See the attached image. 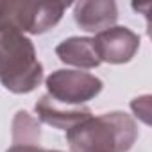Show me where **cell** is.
I'll return each mask as SVG.
<instances>
[{
  "label": "cell",
  "instance_id": "7",
  "mask_svg": "<svg viewBox=\"0 0 152 152\" xmlns=\"http://www.w3.org/2000/svg\"><path fill=\"white\" fill-rule=\"evenodd\" d=\"M73 18L86 32H102L115 27L118 7L113 0H83L73 6Z\"/></svg>",
  "mask_w": 152,
  "mask_h": 152
},
{
  "label": "cell",
  "instance_id": "6",
  "mask_svg": "<svg viewBox=\"0 0 152 152\" xmlns=\"http://www.w3.org/2000/svg\"><path fill=\"white\" fill-rule=\"evenodd\" d=\"M34 109L41 122L61 131H70L72 127L79 125L81 122L91 116V109L88 106H66L52 99L48 93L36 102Z\"/></svg>",
  "mask_w": 152,
  "mask_h": 152
},
{
  "label": "cell",
  "instance_id": "9",
  "mask_svg": "<svg viewBox=\"0 0 152 152\" xmlns=\"http://www.w3.org/2000/svg\"><path fill=\"white\" fill-rule=\"evenodd\" d=\"M41 131L36 118L27 111H18L13 122V141L15 145H36L39 143Z\"/></svg>",
  "mask_w": 152,
  "mask_h": 152
},
{
  "label": "cell",
  "instance_id": "10",
  "mask_svg": "<svg viewBox=\"0 0 152 152\" xmlns=\"http://www.w3.org/2000/svg\"><path fill=\"white\" fill-rule=\"evenodd\" d=\"M148 100H150V97L148 95H145V97H140V99H134L132 100V104H131V107H132V111L145 122V124H148V113H150V109H148Z\"/></svg>",
  "mask_w": 152,
  "mask_h": 152
},
{
  "label": "cell",
  "instance_id": "8",
  "mask_svg": "<svg viewBox=\"0 0 152 152\" xmlns=\"http://www.w3.org/2000/svg\"><path fill=\"white\" fill-rule=\"evenodd\" d=\"M56 54L63 63L77 68H97L100 64L93 38H68L56 47Z\"/></svg>",
  "mask_w": 152,
  "mask_h": 152
},
{
  "label": "cell",
  "instance_id": "5",
  "mask_svg": "<svg viewBox=\"0 0 152 152\" xmlns=\"http://www.w3.org/2000/svg\"><path fill=\"white\" fill-rule=\"evenodd\" d=\"M93 45L100 63L124 64L136 56L140 48V36L129 27H109L93 38Z\"/></svg>",
  "mask_w": 152,
  "mask_h": 152
},
{
  "label": "cell",
  "instance_id": "2",
  "mask_svg": "<svg viewBox=\"0 0 152 152\" xmlns=\"http://www.w3.org/2000/svg\"><path fill=\"white\" fill-rule=\"evenodd\" d=\"M43 81V64L34 43L22 32L0 31V83L16 95L34 91Z\"/></svg>",
  "mask_w": 152,
  "mask_h": 152
},
{
  "label": "cell",
  "instance_id": "4",
  "mask_svg": "<svg viewBox=\"0 0 152 152\" xmlns=\"http://www.w3.org/2000/svg\"><path fill=\"white\" fill-rule=\"evenodd\" d=\"M47 90L52 99L66 106H83L102 91V81L81 70H56L47 81Z\"/></svg>",
  "mask_w": 152,
  "mask_h": 152
},
{
  "label": "cell",
  "instance_id": "1",
  "mask_svg": "<svg viewBox=\"0 0 152 152\" xmlns=\"http://www.w3.org/2000/svg\"><path fill=\"white\" fill-rule=\"evenodd\" d=\"M72 152H127L138 140L134 118L124 111L90 116L66 131Z\"/></svg>",
  "mask_w": 152,
  "mask_h": 152
},
{
  "label": "cell",
  "instance_id": "3",
  "mask_svg": "<svg viewBox=\"0 0 152 152\" xmlns=\"http://www.w3.org/2000/svg\"><path fill=\"white\" fill-rule=\"evenodd\" d=\"M66 7L50 2H0V31L43 34L59 23Z\"/></svg>",
  "mask_w": 152,
  "mask_h": 152
},
{
  "label": "cell",
  "instance_id": "11",
  "mask_svg": "<svg viewBox=\"0 0 152 152\" xmlns=\"http://www.w3.org/2000/svg\"><path fill=\"white\" fill-rule=\"evenodd\" d=\"M6 152H61V150H45V148H39L38 145H13Z\"/></svg>",
  "mask_w": 152,
  "mask_h": 152
}]
</instances>
